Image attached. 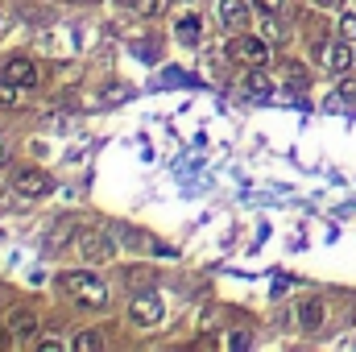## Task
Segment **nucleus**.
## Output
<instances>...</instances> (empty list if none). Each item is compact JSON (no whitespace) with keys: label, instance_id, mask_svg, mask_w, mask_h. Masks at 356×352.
I'll return each mask as SVG.
<instances>
[{"label":"nucleus","instance_id":"nucleus-18","mask_svg":"<svg viewBox=\"0 0 356 352\" xmlns=\"http://www.w3.org/2000/svg\"><path fill=\"white\" fill-rule=\"evenodd\" d=\"M99 344H104V340H99L95 332H88V336H79V340H75V349H99Z\"/></svg>","mask_w":356,"mask_h":352},{"label":"nucleus","instance_id":"nucleus-14","mask_svg":"<svg viewBox=\"0 0 356 352\" xmlns=\"http://www.w3.org/2000/svg\"><path fill=\"white\" fill-rule=\"evenodd\" d=\"M336 33H340V38H348V42H356V13H353V8H344V13H340Z\"/></svg>","mask_w":356,"mask_h":352},{"label":"nucleus","instance_id":"nucleus-7","mask_svg":"<svg viewBox=\"0 0 356 352\" xmlns=\"http://www.w3.org/2000/svg\"><path fill=\"white\" fill-rule=\"evenodd\" d=\"M216 13H220L224 29H245L249 25V4L245 0H216Z\"/></svg>","mask_w":356,"mask_h":352},{"label":"nucleus","instance_id":"nucleus-12","mask_svg":"<svg viewBox=\"0 0 356 352\" xmlns=\"http://www.w3.org/2000/svg\"><path fill=\"white\" fill-rule=\"evenodd\" d=\"M199 29H203V21H199V17H182V21H178V42H186V46H195V42H199Z\"/></svg>","mask_w":356,"mask_h":352},{"label":"nucleus","instance_id":"nucleus-10","mask_svg":"<svg viewBox=\"0 0 356 352\" xmlns=\"http://www.w3.org/2000/svg\"><path fill=\"white\" fill-rule=\"evenodd\" d=\"M245 91H249V95H261V99H266V95H273V91H277V83L269 79L266 67H253V71L245 75Z\"/></svg>","mask_w":356,"mask_h":352},{"label":"nucleus","instance_id":"nucleus-20","mask_svg":"<svg viewBox=\"0 0 356 352\" xmlns=\"http://www.w3.org/2000/svg\"><path fill=\"white\" fill-rule=\"evenodd\" d=\"M257 4H261V13H269V17H273V13H282V8H286V0H257Z\"/></svg>","mask_w":356,"mask_h":352},{"label":"nucleus","instance_id":"nucleus-5","mask_svg":"<svg viewBox=\"0 0 356 352\" xmlns=\"http://www.w3.org/2000/svg\"><path fill=\"white\" fill-rule=\"evenodd\" d=\"M232 58H241V63H253V67H266V58H269V50H266V42L261 38H236L232 42Z\"/></svg>","mask_w":356,"mask_h":352},{"label":"nucleus","instance_id":"nucleus-9","mask_svg":"<svg viewBox=\"0 0 356 352\" xmlns=\"http://www.w3.org/2000/svg\"><path fill=\"white\" fill-rule=\"evenodd\" d=\"M319 323H323V303L311 294V298H298V328L302 332H319Z\"/></svg>","mask_w":356,"mask_h":352},{"label":"nucleus","instance_id":"nucleus-2","mask_svg":"<svg viewBox=\"0 0 356 352\" xmlns=\"http://www.w3.org/2000/svg\"><path fill=\"white\" fill-rule=\"evenodd\" d=\"M162 315H166V307H162V298H158L154 290H149V294H137V298L129 303V319H133L137 328H158Z\"/></svg>","mask_w":356,"mask_h":352},{"label":"nucleus","instance_id":"nucleus-3","mask_svg":"<svg viewBox=\"0 0 356 352\" xmlns=\"http://www.w3.org/2000/svg\"><path fill=\"white\" fill-rule=\"evenodd\" d=\"M353 63H356V54H353V42H348V38H336V42L323 46V67H327L332 75H348Z\"/></svg>","mask_w":356,"mask_h":352},{"label":"nucleus","instance_id":"nucleus-16","mask_svg":"<svg viewBox=\"0 0 356 352\" xmlns=\"http://www.w3.org/2000/svg\"><path fill=\"white\" fill-rule=\"evenodd\" d=\"M336 99H356V79H344V83L336 88Z\"/></svg>","mask_w":356,"mask_h":352},{"label":"nucleus","instance_id":"nucleus-11","mask_svg":"<svg viewBox=\"0 0 356 352\" xmlns=\"http://www.w3.org/2000/svg\"><path fill=\"white\" fill-rule=\"evenodd\" d=\"M8 328H13L17 340H33V332H38V315H29V311H13Z\"/></svg>","mask_w":356,"mask_h":352},{"label":"nucleus","instance_id":"nucleus-4","mask_svg":"<svg viewBox=\"0 0 356 352\" xmlns=\"http://www.w3.org/2000/svg\"><path fill=\"white\" fill-rule=\"evenodd\" d=\"M54 182H50V175L42 170V166H25L21 175L13 178V191L17 195H25V199H38V195H46Z\"/></svg>","mask_w":356,"mask_h":352},{"label":"nucleus","instance_id":"nucleus-19","mask_svg":"<svg viewBox=\"0 0 356 352\" xmlns=\"http://www.w3.org/2000/svg\"><path fill=\"white\" fill-rule=\"evenodd\" d=\"M228 349H249V332H232L228 336Z\"/></svg>","mask_w":356,"mask_h":352},{"label":"nucleus","instance_id":"nucleus-8","mask_svg":"<svg viewBox=\"0 0 356 352\" xmlns=\"http://www.w3.org/2000/svg\"><path fill=\"white\" fill-rule=\"evenodd\" d=\"M4 75H8L13 83H21V88H38V79H42L29 58H8V63H4Z\"/></svg>","mask_w":356,"mask_h":352},{"label":"nucleus","instance_id":"nucleus-15","mask_svg":"<svg viewBox=\"0 0 356 352\" xmlns=\"http://www.w3.org/2000/svg\"><path fill=\"white\" fill-rule=\"evenodd\" d=\"M71 228H75V220H63V224L54 228V237H50V249H63V245L71 241Z\"/></svg>","mask_w":356,"mask_h":352},{"label":"nucleus","instance_id":"nucleus-17","mask_svg":"<svg viewBox=\"0 0 356 352\" xmlns=\"http://www.w3.org/2000/svg\"><path fill=\"white\" fill-rule=\"evenodd\" d=\"M137 8H141L145 17H158V13H162V0H137Z\"/></svg>","mask_w":356,"mask_h":352},{"label":"nucleus","instance_id":"nucleus-1","mask_svg":"<svg viewBox=\"0 0 356 352\" xmlns=\"http://www.w3.org/2000/svg\"><path fill=\"white\" fill-rule=\"evenodd\" d=\"M58 286L75 298V303H83V307H104L108 303V290H104V282L88 273V269H67L63 278H58Z\"/></svg>","mask_w":356,"mask_h":352},{"label":"nucleus","instance_id":"nucleus-13","mask_svg":"<svg viewBox=\"0 0 356 352\" xmlns=\"http://www.w3.org/2000/svg\"><path fill=\"white\" fill-rule=\"evenodd\" d=\"M17 99H21V83H13V79L4 75V79H0V108H13Z\"/></svg>","mask_w":356,"mask_h":352},{"label":"nucleus","instance_id":"nucleus-21","mask_svg":"<svg viewBox=\"0 0 356 352\" xmlns=\"http://www.w3.org/2000/svg\"><path fill=\"white\" fill-rule=\"evenodd\" d=\"M4 158H8V141L0 137V166H4Z\"/></svg>","mask_w":356,"mask_h":352},{"label":"nucleus","instance_id":"nucleus-6","mask_svg":"<svg viewBox=\"0 0 356 352\" xmlns=\"http://www.w3.org/2000/svg\"><path fill=\"white\" fill-rule=\"evenodd\" d=\"M79 253H83L91 265L108 262V257H112V241H108L104 232H79Z\"/></svg>","mask_w":356,"mask_h":352}]
</instances>
